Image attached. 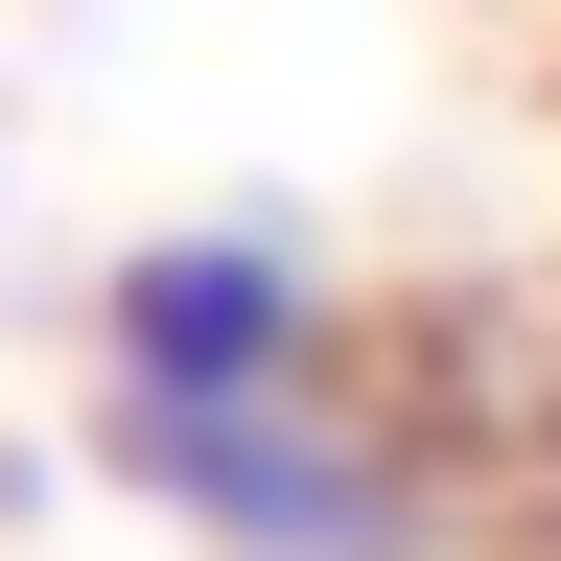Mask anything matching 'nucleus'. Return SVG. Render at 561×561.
Listing matches in <instances>:
<instances>
[{
	"label": "nucleus",
	"mask_w": 561,
	"mask_h": 561,
	"mask_svg": "<svg viewBox=\"0 0 561 561\" xmlns=\"http://www.w3.org/2000/svg\"><path fill=\"white\" fill-rule=\"evenodd\" d=\"M351 305L280 210H164V234L94 257V398H257V375H328Z\"/></svg>",
	"instance_id": "obj_2"
},
{
	"label": "nucleus",
	"mask_w": 561,
	"mask_h": 561,
	"mask_svg": "<svg viewBox=\"0 0 561 561\" xmlns=\"http://www.w3.org/2000/svg\"><path fill=\"white\" fill-rule=\"evenodd\" d=\"M94 468L210 561H445V468L375 398V351L257 375V398H94Z\"/></svg>",
	"instance_id": "obj_1"
}]
</instances>
